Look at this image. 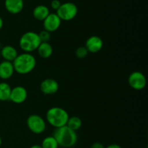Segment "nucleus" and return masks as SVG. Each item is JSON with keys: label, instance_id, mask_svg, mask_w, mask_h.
<instances>
[{"label": "nucleus", "instance_id": "f257e3e1", "mask_svg": "<svg viewBox=\"0 0 148 148\" xmlns=\"http://www.w3.org/2000/svg\"><path fill=\"white\" fill-rule=\"evenodd\" d=\"M53 137L57 141L59 146L63 148H71L77 142V134L75 131L68 127L66 125L55 129Z\"/></svg>", "mask_w": 148, "mask_h": 148}, {"label": "nucleus", "instance_id": "f03ea898", "mask_svg": "<svg viewBox=\"0 0 148 148\" xmlns=\"http://www.w3.org/2000/svg\"><path fill=\"white\" fill-rule=\"evenodd\" d=\"M14 72L21 75L30 73L36 66V59L31 53L23 52L17 56L12 62Z\"/></svg>", "mask_w": 148, "mask_h": 148}, {"label": "nucleus", "instance_id": "7ed1b4c3", "mask_svg": "<svg viewBox=\"0 0 148 148\" xmlns=\"http://www.w3.org/2000/svg\"><path fill=\"white\" fill-rule=\"evenodd\" d=\"M69 115L65 109L60 107H53L47 110L46 121L55 129L66 125Z\"/></svg>", "mask_w": 148, "mask_h": 148}, {"label": "nucleus", "instance_id": "20e7f679", "mask_svg": "<svg viewBox=\"0 0 148 148\" xmlns=\"http://www.w3.org/2000/svg\"><path fill=\"white\" fill-rule=\"evenodd\" d=\"M41 43L38 33L34 31H27L23 33L19 40V46L23 52L32 53L37 50Z\"/></svg>", "mask_w": 148, "mask_h": 148}, {"label": "nucleus", "instance_id": "39448f33", "mask_svg": "<svg viewBox=\"0 0 148 148\" xmlns=\"http://www.w3.org/2000/svg\"><path fill=\"white\" fill-rule=\"evenodd\" d=\"M26 124L29 130L35 134H40L46 129V120L37 114L30 115L26 120Z\"/></svg>", "mask_w": 148, "mask_h": 148}, {"label": "nucleus", "instance_id": "423d86ee", "mask_svg": "<svg viewBox=\"0 0 148 148\" xmlns=\"http://www.w3.org/2000/svg\"><path fill=\"white\" fill-rule=\"evenodd\" d=\"M78 13V8L72 2H65L61 4L56 10V15L64 21H69L75 18Z\"/></svg>", "mask_w": 148, "mask_h": 148}, {"label": "nucleus", "instance_id": "0eeeda50", "mask_svg": "<svg viewBox=\"0 0 148 148\" xmlns=\"http://www.w3.org/2000/svg\"><path fill=\"white\" fill-rule=\"evenodd\" d=\"M128 84L134 90H142L145 88L147 79L144 74L140 71L131 73L128 77Z\"/></svg>", "mask_w": 148, "mask_h": 148}, {"label": "nucleus", "instance_id": "6e6552de", "mask_svg": "<svg viewBox=\"0 0 148 148\" xmlns=\"http://www.w3.org/2000/svg\"><path fill=\"white\" fill-rule=\"evenodd\" d=\"M62 20L59 18L56 13H49V15L43 20V26L44 30L52 33L60 28Z\"/></svg>", "mask_w": 148, "mask_h": 148}, {"label": "nucleus", "instance_id": "1a4fd4ad", "mask_svg": "<svg viewBox=\"0 0 148 148\" xmlns=\"http://www.w3.org/2000/svg\"><path fill=\"white\" fill-rule=\"evenodd\" d=\"M59 89V83L53 78H46L43 80L40 84V91L43 94H46V95L56 94Z\"/></svg>", "mask_w": 148, "mask_h": 148}, {"label": "nucleus", "instance_id": "9d476101", "mask_svg": "<svg viewBox=\"0 0 148 148\" xmlns=\"http://www.w3.org/2000/svg\"><path fill=\"white\" fill-rule=\"evenodd\" d=\"M27 98V91L23 86H17L12 88L10 100L15 104H22Z\"/></svg>", "mask_w": 148, "mask_h": 148}, {"label": "nucleus", "instance_id": "9b49d317", "mask_svg": "<svg viewBox=\"0 0 148 148\" xmlns=\"http://www.w3.org/2000/svg\"><path fill=\"white\" fill-rule=\"evenodd\" d=\"M85 46L88 49V52L97 53L103 49V41L102 39L99 36H91L86 40Z\"/></svg>", "mask_w": 148, "mask_h": 148}, {"label": "nucleus", "instance_id": "f8f14e48", "mask_svg": "<svg viewBox=\"0 0 148 148\" xmlns=\"http://www.w3.org/2000/svg\"><path fill=\"white\" fill-rule=\"evenodd\" d=\"M4 6L8 12L12 15H17L21 12L24 7L23 0H5Z\"/></svg>", "mask_w": 148, "mask_h": 148}, {"label": "nucleus", "instance_id": "ddd939ff", "mask_svg": "<svg viewBox=\"0 0 148 148\" xmlns=\"http://www.w3.org/2000/svg\"><path fill=\"white\" fill-rule=\"evenodd\" d=\"M14 73V66L12 62L3 60L0 62V78L3 80L10 79Z\"/></svg>", "mask_w": 148, "mask_h": 148}, {"label": "nucleus", "instance_id": "4468645a", "mask_svg": "<svg viewBox=\"0 0 148 148\" xmlns=\"http://www.w3.org/2000/svg\"><path fill=\"white\" fill-rule=\"evenodd\" d=\"M17 55V50L11 45H6L1 49V57H2L4 60L12 62Z\"/></svg>", "mask_w": 148, "mask_h": 148}, {"label": "nucleus", "instance_id": "2eb2a0df", "mask_svg": "<svg viewBox=\"0 0 148 148\" xmlns=\"http://www.w3.org/2000/svg\"><path fill=\"white\" fill-rule=\"evenodd\" d=\"M39 56L43 59H49L53 54V47L49 42H41L37 50Z\"/></svg>", "mask_w": 148, "mask_h": 148}, {"label": "nucleus", "instance_id": "dca6fc26", "mask_svg": "<svg viewBox=\"0 0 148 148\" xmlns=\"http://www.w3.org/2000/svg\"><path fill=\"white\" fill-rule=\"evenodd\" d=\"M49 13L50 11L49 7L43 4L36 6L33 10V15L34 18L40 21H43V20L49 15Z\"/></svg>", "mask_w": 148, "mask_h": 148}, {"label": "nucleus", "instance_id": "f3484780", "mask_svg": "<svg viewBox=\"0 0 148 148\" xmlns=\"http://www.w3.org/2000/svg\"><path fill=\"white\" fill-rule=\"evenodd\" d=\"M12 88L7 82L0 83V101L5 102L10 100Z\"/></svg>", "mask_w": 148, "mask_h": 148}, {"label": "nucleus", "instance_id": "a211bd4d", "mask_svg": "<svg viewBox=\"0 0 148 148\" xmlns=\"http://www.w3.org/2000/svg\"><path fill=\"white\" fill-rule=\"evenodd\" d=\"M82 122L80 118L78 116H72L69 117L66 123V126L69 128H70L72 130L77 131L82 127Z\"/></svg>", "mask_w": 148, "mask_h": 148}, {"label": "nucleus", "instance_id": "6ab92c4d", "mask_svg": "<svg viewBox=\"0 0 148 148\" xmlns=\"http://www.w3.org/2000/svg\"><path fill=\"white\" fill-rule=\"evenodd\" d=\"M40 146L42 148H59V144L53 136H49L45 137L41 142Z\"/></svg>", "mask_w": 148, "mask_h": 148}, {"label": "nucleus", "instance_id": "aec40b11", "mask_svg": "<svg viewBox=\"0 0 148 148\" xmlns=\"http://www.w3.org/2000/svg\"><path fill=\"white\" fill-rule=\"evenodd\" d=\"M88 51L85 46H82L78 47L75 51V55L79 59H84L88 55Z\"/></svg>", "mask_w": 148, "mask_h": 148}, {"label": "nucleus", "instance_id": "412c9836", "mask_svg": "<svg viewBox=\"0 0 148 148\" xmlns=\"http://www.w3.org/2000/svg\"><path fill=\"white\" fill-rule=\"evenodd\" d=\"M38 36L41 42H49L51 39V33L46 30H43L38 33Z\"/></svg>", "mask_w": 148, "mask_h": 148}, {"label": "nucleus", "instance_id": "4be33fe9", "mask_svg": "<svg viewBox=\"0 0 148 148\" xmlns=\"http://www.w3.org/2000/svg\"><path fill=\"white\" fill-rule=\"evenodd\" d=\"M62 3L60 2L59 0H52L51 2V7L53 10H57L59 8V7L61 6Z\"/></svg>", "mask_w": 148, "mask_h": 148}, {"label": "nucleus", "instance_id": "5701e85b", "mask_svg": "<svg viewBox=\"0 0 148 148\" xmlns=\"http://www.w3.org/2000/svg\"><path fill=\"white\" fill-rule=\"evenodd\" d=\"M90 148H105L104 145L101 142H94L92 145H91Z\"/></svg>", "mask_w": 148, "mask_h": 148}, {"label": "nucleus", "instance_id": "b1692460", "mask_svg": "<svg viewBox=\"0 0 148 148\" xmlns=\"http://www.w3.org/2000/svg\"><path fill=\"white\" fill-rule=\"evenodd\" d=\"M105 148H121V147L120 145H117V144H111V145H109Z\"/></svg>", "mask_w": 148, "mask_h": 148}, {"label": "nucleus", "instance_id": "393cba45", "mask_svg": "<svg viewBox=\"0 0 148 148\" xmlns=\"http://www.w3.org/2000/svg\"><path fill=\"white\" fill-rule=\"evenodd\" d=\"M3 26H4V21H3L2 17L0 16V30L3 28Z\"/></svg>", "mask_w": 148, "mask_h": 148}, {"label": "nucleus", "instance_id": "a878e982", "mask_svg": "<svg viewBox=\"0 0 148 148\" xmlns=\"http://www.w3.org/2000/svg\"><path fill=\"white\" fill-rule=\"evenodd\" d=\"M30 148H42V147L39 145H33Z\"/></svg>", "mask_w": 148, "mask_h": 148}, {"label": "nucleus", "instance_id": "bb28decb", "mask_svg": "<svg viewBox=\"0 0 148 148\" xmlns=\"http://www.w3.org/2000/svg\"><path fill=\"white\" fill-rule=\"evenodd\" d=\"M1 142H2V141H1V136H0V147H1Z\"/></svg>", "mask_w": 148, "mask_h": 148}, {"label": "nucleus", "instance_id": "cd10ccee", "mask_svg": "<svg viewBox=\"0 0 148 148\" xmlns=\"http://www.w3.org/2000/svg\"><path fill=\"white\" fill-rule=\"evenodd\" d=\"M0 58H1V50H0Z\"/></svg>", "mask_w": 148, "mask_h": 148}]
</instances>
